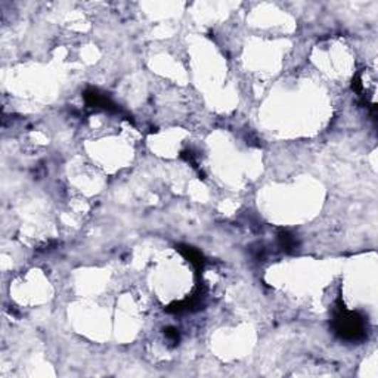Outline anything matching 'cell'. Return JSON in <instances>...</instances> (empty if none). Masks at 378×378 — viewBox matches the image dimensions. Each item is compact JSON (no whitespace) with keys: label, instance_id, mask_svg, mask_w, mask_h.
Segmentation results:
<instances>
[{"label":"cell","instance_id":"6da1fadb","mask_svg":"<svg viewBox=\"0 0 378 378\" xmlns=\"http://www.w3.org/2000/svg\"><path fill=\"white\" fill-rule=\"evenodd\" d=\"M337 332L349 340H356L364 335V324L355 313L346 312L345 309L335 317Z\"/></svg>","mask_w":378,"mask_h":378}]
</instances>
